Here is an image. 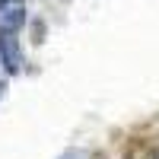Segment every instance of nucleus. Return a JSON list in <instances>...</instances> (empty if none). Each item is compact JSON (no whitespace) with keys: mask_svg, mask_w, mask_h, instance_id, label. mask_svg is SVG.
<instances>
[{"mask_svg":"<svg viewBox=\"0 0 159 159\" xmlns=\"http://www.w3.org/2000/svg\"><path fill=\"white\" fill-rule=\"evenodd\" d=\"M3 7H7V0H0V10H3Z\"/></svg>","mask_w":159,"mask_h":159,"instance_id":"5","label":"nucleus"},{"mask_svg":"<svg viewBox=\"0 0 159 159\" xmlns=\"http://www.w3.org/2000/svg\"><path fill=\"white\" fill-rule=\"evenodd\" d=\"M3 89H7V86H3V83H0V96H3Z\"/></svg>","mask_w":159,"mask_h":159,"instance_id":"4","label":"nucleus"},{"mask_svg":"<svg viewBox=\"0 0 159 159\" xmlns=\"http://www.w3.org/2000/svg\"><path fill=\"white\" fill-rule=\"evenodd\" d=\"M22 22H25V10H19V7H16V10H10L7 16H3V29H7V32H16Z\"/></svg>","mask_w":159,"mask_h":159,"instance_id":"2","label":"nucleus"},{"mask_svg":"<svg viewBox=\"0 0 159 159\" xmlns=\"http://www.w3.org/2000/svg\"><path fill=\"white\" fill-rule=\"evenodd\" d=\"M0 57H3L10 73L22 70V51H19V42L13 38V32H0Z\"/></svg>","mask_w":159,"mask_h":159,"instance_id":"1","label":"nucleus"},{"mask_svg":"<svg viewBox=\"0 0 159 159\" xmlns=\"http://www.w3.org/2000/svg\"><path fill=\"white\" fill-rule=\"evenodd\" d=\"M61 159H86V153H80V150H67Z\"/></svg>","mask_w":159,"mask_h":159,"instance_id":"3","label":"nucleus"}]
</instances>
